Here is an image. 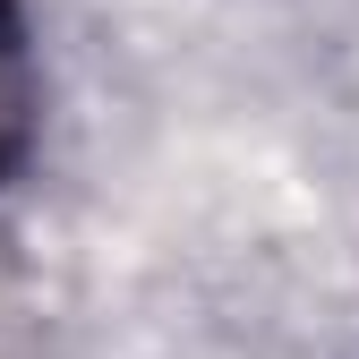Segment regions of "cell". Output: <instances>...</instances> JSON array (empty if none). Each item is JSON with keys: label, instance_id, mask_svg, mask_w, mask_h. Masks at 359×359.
<instances>
[{"label": "cell", "instance_id": "1", "mask_svg": "<svg viewBox=\"0 0 359 359\" xmlns=\"http://www.w3.org/2000/svg\"><path fill=\"white\" fill-rule=\"evenodd\" d=\"M43 137V52H34V18L26 0H0V189L34 163Z\"/></svg>", "mask_w": 359, "mask_h": 359}]
</instances>
